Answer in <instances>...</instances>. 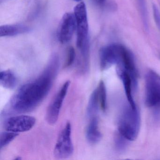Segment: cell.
I'll return each instance as SVG.
<instances>
[{
  "label": "cell",
  "instance_id": "6da1fadb",
  "mask_svg": "<svg viewBox=\"0 0 160 160\" xmlns=\"http://www.w3.org/2000/svg\"><path fill=\"white\" fill-rule=\"evenodd\" d=\"M59 66L58 57L53 56L40 76L24 84L17 90L4 108L3 115L28 113L39 106L52 88Z\"/></svg>",
  "mask_w": 160,
  "mask_h": 160
},
{
  "label": "cell",
  "instance_id": "7a4b0ae2",
  "mask_svg": "<svg viewBox=\"0 0 160 160\" xmlns=\"http://www.w3.org/2000/svg\"><path fill=\"white\" fill-rule=\"evenodd\" d=\"M140 127V116L137 108L128 104L122 108L118 121V132L129 141L138 137Z\"/></svg>",
  "mask_w": 160,
  "mask_h": 160
},
{
  "label": "cell",
  "instance_id": "3957f363",
  "mask_svg": "<svg viewBox=\"0 0 160 160\" xmlns=\"http://www.w3.org/2000/svg\"><path fill=\"white\" fill-rule=\"evenodd\" d=\"M74 14L76 23L77 47L80 51L89 50L88 22L84 2H81L75 7Z\"/></svg>",
  "mask_w": 160,
  "mask_h": 160
},
{
  "label": "cell",
  "instance_id": "277c9868",
  "mask_svg": "<svg viewBox=\"0 0 160 160\" xmlns=\"http://www.w3.org/2000/svg\"><path fill=\"white\" fill-rule=\"evenodd\" d=\"M145 104L148 107L160 104V75L149 70L145 75Z\"/></svg>",
  "mask_w": 160,
  "mask_h": 160
},
{
  "label": "cell",
  "instance_id": "5b68a950",
  "mask_svg": "<svg viewBox=\"0 0 160 160\" xmlns=\"http://www.w3.org/2000/svg\"><path fill=\"white\" fill-rule=\"evenodd\" d=\"M126 48L119 44H112L102 48L99 54L101 70L105 71L114 64H118L122 60Z\"/></svg>",
  "mask_w": 160,
  "mask_h": 160
},
{
  "label": "cell",
  "instance_id": "8992f818",
  "mask_svg": "<svg viewBox=\"0 0 160 160\" xmlns=\"http://www.w3.org/2000/svg\"><path fill=\"white\" fill-rule=\"evenodd\" d=\"M74 147L72 139V126L67 122L58 138L54 148V156L57 159H65L72 155Z\"/></svg>",
  "mask_w": 160,
  "mask_h": 160
},
{
  "label": "cell",
  "instance_id": "52a82bcc",
  "mask_svg": "<svg viewBox=\"0 0 160 160\" xmlns=\"http://www.w3.org/2000/svg\"><path fill=\"white\" fill-rule=\"evenodd\" d=\"M70 84V80H68L63 84L48 108L46 118L50 125H54L58 119L61 108L66 97Z\"/></svg>",
  "mask_w": 160,
  "mask_h": 160
},
{
  "label": "cell",
  "instance_id": "ba28073f",
  "mask_svg": "<svg viewBox=\"0 0 160 160\" xmlns=\"http://www.w3.org/2000/svg\"><path fill=\"white\" fill-rule=\"evenodd\" d=\"M34 117L27 115L13 116L4 121L3 128L6 131L19 133L31 130L36 123Z\"/></svg>",
  "mask_w": 160,
  "mask_h": 160
},
{
  "label": "cell",
  "instance_id": "9c48e42d",
  "mask_svg": "<svg viewBox=\"0 0 160 160\" xmlns=\"http://www.w3.org/2000/svg\"><path fill=\"white\" fill-rule=\"evenodd\" d=\"M75 30L76 23L74 14L72 13H66L62 17L59 26V41L61 43H67L72 39Z\"/></svg>",
  "mask_w": 160,
  "mask_h": 160
},
{
  "label": "cell",
  "instance_id": "30bf717a",
  "mask_svg": "<svg viewBox=\"0 0 160 160\" xmlns=\"http://www.w3.org/2000/svg\"><path fill=\"white\" fill-rule=\"evenodd\" d=\"M117 74L122 82L128 103L133 108H136L132 96V89L135 90L133 81L129 72L120 66H117Z\"/></svg>",
  "mask_w": 160,
  "mask_h": 160
},
{
  "label": "cell",
  "instance_id": "8fae6325",
  "mask_svg": "<svg viewBox=\"0 0 160 160\" xmlns=\"http://www.w3.org/2000/svg\"><path fill=\"white\" fill-rule=\"evenodd\" d=\"M86 138L91 144H96L101 141L102 134L99 127V120L97 117L91 118L86 130Z\"/></svg>",
  "mask_w": 160,
  "mask_h": 160
},
{
  "label": "cell",
  "instance_id": "7c38bea8",
  "mask_svg": "<svg viewBox=\"0 0 160 160\" xmlns=\"http://www.w3.org/2000/svg\"><path fill=\"white\" fill-rule=\"evenodd\" d=\"M29 31L28 27L22 24L4 25L0 27V35L1 37L16 36Z\"/></svg>",
  "mask_w": 160,
  "mask_h": 160
},
{
  "label": "cell",
  "instance_id": "4fadbf2b",
  "mask_svg": "<svg viewBox=\"0 0 160 160\" xmlns=\"http://www.w3.org/2000/svg\"><path fill=\"white\" fill-rule=\"evenodd\" d=\"M17 83V78L12 71L8 70L0 72V84L3 88L13 89L15 88Z\"/></svg>",
  "mask_w": 160,
  "mask_h": 160
},
{
  "label": "cell",
  "instance_id": "5bb4252c",
  "mask_svg": "<svg viewBox=\"0 0 160 160\" xmlns=\"http://www.w3.org/2000/svg\"><path fill=\"white\" fill-rule=\"evenodd\" d=\"M100 108V102L98 97V90L95 89L92 93L87 107V115L89 118L96 117Z\"/></svg>",
  "mask_w": 160,
  "mask_h": 160
},
{
  "label": "cell",
  "instance_id": "9a60e30c",
  "mask_svg": "<svg viewBox=\"0 0 160 160\" xmlns=\"http://www.w3.org/2000/svg\"><path fill=\"white\" fill-rule=\"evenodd\" d=\"M97 90L100 108L103 112H105L107 109V91L105 85L103 80H101L99 82Z\"/></svg>",
  "mask_w": 160,
  "mask_h": 160
},
{
  "label": "cell",
  "instance_id": "2e32d148",
  "mask_svg": "<svg viewBox=\"0 0 160 160\" xmlns=\"http://www.w3.org/2000/svg\"><path fill=\"white\" fill-rule=\"evenodd\" d=\"M128 140L118 132L116 133L114 137V144L116 150L118 152H122L127 148Z\"/></svg>",
  "mask_w": 160,
  "mask_h": 160
},
{
  "label": "cell",
  "instance_id": "e0dca14e",
  "mask_svg": "<svg viewBox=\"0 0 160 160\" xmlns=\"http://www.w3.org/2000/svg\"><path fill=\"white\" fill-rule=\"evenodd\" d=\"M18 135H19V134L18 133L9 132V131H6V132H2L0 135V148L1 149H2L3 148L8 146Z\"/></svg>",
  "mask_w": 160,
  "mask_h": 160
},
{
  "label": "cell",
  "instance_id": "ac0fdd59",
  "mask_svg": "<svg viewBox=\"0 0 160 160\" xmlns=\"http://www.w3.org/2000/svg\"><path fill=\"white\" fill-rule=\"evenodd\" d=\"M138 3L140 15L143 22L144 29L146 31L148 30V10L145 0H137Z\"/></svg>",
  "mask_w": 160,
  "mask_h": 160
},
{
  "label": "cell",
  "instance_id": "d6986e66",
  "mask_svg": "<svg viewBox=\"0 0 160 160\" xmlns=\"http://www.w3.org/2000/svg\"><path fill=\"white\" fill-rule=\"evenodd\" d=\"M76 58V52L74 48L73 47H70L68 48L66 56V61L64 64V68H68L72 66Z\"/></svg>",
  "mask_w": 160,
  "mask_h": 160
},
{
  "label": "cell",
  "instance_id": "ffe728a7",
  "mask_svg": "<svg viewBox=\"0 0 160 160\" xmlns=\"http://www.w3.org/2000/svg\"><path fill=\"white\" fill-rule=\"evenodd\" d=\"M152 10H153V17H154V21L158 27V29L160 31V12L158 10L157 6L155 5L152 6Z\"/></svg>",
  "mask_w": 160,
  "mask_h": 160
},
{
  "label": "cell",
  "instance_id": "44dd1931",
  "mask_svg": "<svg viewBox=\"0 0 160 160\" xmlns=\"http://www.w3.org/2000/svg\"><path fill=\"white\" fill-rule=\"evenodd\" d=\"M97 1L100 3H103L106 1V0H97Z\"/></svg>",
  "mask_w": 160,
  "mask_h": 160
},
{
  "label": "cell",
  "instance_id": "7402d4cb",
  "mask_svg": "<svg viewBox=\"0 0 160 160\" xmlns=\"http://www.w3.org/2000/svg\"><path fill=\"white\" fill-rule=\"evenodd\" d=\"M74 1L78 2H81L82 0H74Z\"/></svg>",
  "mask_w": 160,
  "mask_h": 160
},
{
  "label": "cell",
  "instance_id": "603a6c76",
  "mask_svg": "<svg viewBox=\"0 0 160 160\" xmlns=\"http://www.w3.org/2000/svg\"><path fill=\"white\" fill-rule=\"evenodd\" d=\"M20 159H21V158L18 157V158H16L15 160H20Z\"/></svg>",
  "mask_w": 160,
  "mask_h": 160
}]
</instances>
